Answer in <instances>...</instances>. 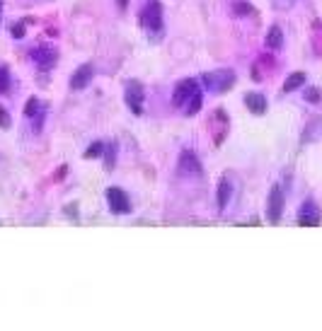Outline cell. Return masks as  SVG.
<instances>
[{
    "mask_svg": "<svg viewBox=\"0 0 322 331\" xmlns=\"http://www.w3.org/2000/svg\"><path fill=\"white\" fill-rule=\"evenodd\" d=\"M107 203H109V210L116 213V215H126L131 213V199L126 196V191L119 186H109L107 188Z\"/></svg>",
    "mask_w": 322,
    "mask_h": 331,
    "instance_id": "3957f363",
    "label": "cell"
},
{
    "mask_svg": "<svg viewBox=\"0 0 322 331\" xmlns=\"http://www.w3.org/2000/svg\"><path fill=\"white\" fill-rule=\"evenodd\" d=\"M10 92V70L5 66H0V94Z\"/></svg>",
    "mask_w": 322,
    "mask_h": 331,
    "instance_id": "ac0fdd59",
    "label": "cell"
},
{
    "mask_svg": "<svg viewBox=\"0 0 322 331\" xmlns=\"http://www.w3.org/2000/svg\"><path fill=\"white\" fill-rule=\"evenodd\" d=\"M114 160H116V145H104V169L111 172L114 169Z\"/></svg>",
    "mask_w": 322,
    "mask_h": 331,
    "instance_id": "e0dca14e",
    "label": "cell"
},
{
    "mask_svg": "<svg viewBox=\"0 0 322 331\" xmlns=\"http://www.w3.org/2000/svg\"><path fill=\"white\" fill-rule=\"evenodd\" d=\"M245 104H247V109L257 114V116H262L264 111H267V97L264 94H259V92H250V94H245Z\"/></svg>",
    "mask_w": 322,
    "mask_h": 331,
    "instance_id": "7c38bea8",
    "label": "cell"
},
{
    "mask_svg": "<svg viewBox=\"0 0 322 331\" xmlns=\"http://www.w3.org/2000/svg\"><path fill=\"white\" fill-rule=\"evenodd\" d=\"M264 44H267V49H271V51H278L281 46H284V32H281V27H271L267 32V36H264Z\"/></svg>",
    "mask_w": 322,
    "mask_h": 331,
    "instance_id": "4fadbf2b",
    "label": "cell"
},
{
    "mask_svg": "<svg viewBox=\"0 0 322 331\" xmlns=\"http://www.w3.org/2000/svg\"><path fill=\"white\" fill-rule=\"evenodd\" d=\"M199 89V82L194 80V77H184L182 82H179L177 87H175V94H172V107H182L184 102L194 94Z\"/></svg>",
    "mask_w": 322,
    "mask_h": 331,
    "instance_id": "ba28073f",
    "label": "cell"
},
{
    "mask_svg": "<svg viewBox=\"0 0 322 331\" xmlns=\"http://www.w3.org/2000/svg\"><path fill=\"white\" fill-rule=\"evenodd\" d=\"M298 225H303V227H317L320 225V210H317L312 199H308L303 203V208L298 213Z\"/></svg>",
    "mask_w": 322,
    "mask_h": 331,
    "instance_id": "9c48e42d",
    "label": "cell"
},
{
    "mask_svg": "<svg viewBox=\"0 0 322 331\" xmlns=\"http://www.w3.org/2000/svg\"><path fill=\"white\" fill-rule=\"evenodd\" d=\"M29 56L42 70H51L56 66V61H58V51L51 49V46H34Z\"/></svg>",
    "mask_w": 322,
    "mask_h": 331,
    "instance_id": "8992f818",
    "label": "cell"
},
{
    "mask_svg": "<svg viewBox=\"0 0 322 331\" xmlns=\"http://www.w3.org/2000/svg\"><path fill=\"white\" fill-rule=\"evenodd\" d=\"M305 100L308 102H320V89H315V87L305 89Z\"/></svg>",
    "mask_w": 322,
    "mask_h": 331,
    "instance_id": "cb8c5ba5",
    "label": "cell"
},
{
    "mask_svg": "<svg viewBox=\"0 0 322 331\" xmlns=\"http://www.w3.org/2000/svg\"><path fill=\"white\" fill-rule=\"evenodd\" d=\"M36 111H39V100H36V97H29L27 104H24V116H36Z\"/></svg>",
    "mask_w": 322,
    "mask_h": 331,
    "instance_id": "d6986e66",
    "label": "cell"
},
{
    "mask_svg": "<svg viewBox=\"0 0 322 331\" xmlns=\"http://www.w3.org/2000/svg\"><path fill=\"white\" fill-rule=\"evenodd\" d=\"M305 73H291L289 77H286V82H284V92H293V89H298L305 85Z\"/></svg>",
    "mask_w": 322,
    "mask_h": 331,
    "instance_id": "5bb4252c",
    "label": "cell"
},
{
    "mask_svg": "<svg viewBox=\"0 0 322 331\" xmlns=\"http://www.w3.org/2000/svg\"><path fill=\"white\" fill-rule=\"evenodd\" d=\"M10 126H12L10 114H8V109H5V107H0V128H3V131H8Z\"/></svg>",
    "mask_w": 322,
    "mask_h": 331,
    "instance_id": "44dd1931",
    "label": "cell"
},
{
    "mask_svg": "<svg viewBox=\"0 0 322 331\" xmlns=\"http://www.w3.org/2000/svg\"><path fill=\"white\" fill-rule=\"evenodd\" d=\"M284 203H286V199H284L281 186H271V191H269V196H267V218H269L271 225H276V222L281 220V215H284Z\"/></svg>",
    "mask_w": 322,
    "mask_h": 331,
    "instance_id": "277c9868",
    "label": "cell"
},
{
    "mask_svg": "<svg viewBox=\"0 0 322 331\" xmlns=\"http://www.w3.org/2000/svg\"><path fill=\"white\" fill-rule=\"evenodd\" d=\"M124 100H126V107L134 111V114H141V111H143V85L136 82V80H129V82H126Z\"/></svg>",
    "mask_w": 322,
    "mask_h": 331,
    "instance_id": "5b68a950",
    "label": "cell"
},
{
    "mask_svg": "<svg viewBox=\"0 0 322 331\" xmlns=\"http://www.w3.org/2000/svg\"><path fill=\"white\" fill-rule=\"evenodd\" d=\"M119 8H122V10H126V8H129V0H119Z\"/></svg>",
    "mask_w": 322,
    "mask_h": 331,
    "instance_id": "484cf974",
    "label": "cell"
},
{
    "mask_svg": "<svg viewBox=\"0 0 322 331\" xmlns=\"http://www.w3.org/2000/svg\"><path fill=\"white\" fill-rule=\"evenodd\" d=\"M233 10H235V15H250L255 8H252L250 3H245V0H237V3L233 5Z\"/></svg>",
    "mask_w": 322,
    "mask_h": 331,
    "instance_id": "ffe728a7",
    "label": "cell"
},
{
    "mask_svg": "<svg viewBox=\"0 0 322 331\" xmlns=\"http://www.w3.org/2000/svg\"><path fill=\"white\" fill-rule=\"evenodd\" d=\"M92 75H95V70H92L90 63L80 66L78 70L73 73V77H70V89H85L90 82H92Z\"/></svg>",
    "mask_w": 322,
    "mask_h": 331,
    "instance_id": "30bf717a",
    "label": "cell"
},
{
    "mask_svg": "<svg viewBox=\"0 0 322 331\" xmlns=\"http://www.w3.org/2000/svg\"><path fill=\"white\" fill-rule=\"evenodd\" d=\"M230 196H233V181L228 174H223L221 181H218V191H216V203H218V210H225V206L230 203Z\"/></svg>",
    "mask_w": 322,
    "mask_h": 331,
    "instance_id": "8fae6325",
    "label": "cell"
},
{
    "mask_svg": "<svg viewBox=\"0 0 322 331\" xmlns=\"http://www.w3.org/2000/svg\"><path fill=\"white\" fill-rule=\"evenodd\" d=\"M63 213H66L70 220H75V218H78V213H80V210H78V203H68L66 208H63Z\"/></svg>",
    "mask_w": 322,
    "mask_h": 331,
    "instance_id": "7402d4cb",
    "label": "cell"
},
{
    "mask_svg": "<svg viewBox=\"0 0 322 331\" xmlns=\"http://www.w3.org/2000/svg\"><path fill=\"white\" fill-rule=\"evenodd\" d=\"M201 80L206 82V87L211 92H218V94H225L228 89L235 85V73L230 68H223V70H213V73H204Z\"/></svg>",
    "mask_w": 322,
    "mask_h": 331,
    "instance_id": "6da1fadb",
    "label": "cell"
},
{
    "mask_svg": "<svg viewBox=\"0 0 322 331\" xmlns=\"http://www.w3.org/2000/svg\"><path fill=\"white\" fill-rule=\"evenodd\" d=\"M177 169H179V174H184V177L201 174V160L196 157V153H191V150H182V153H179Z\"/></svg>",
    "mask_w": 322,
    "mask_h": 331,
    "instance_id": "52a82bcc",
    "label": "cell"
},
{
    "mask_svg": "<svg viewBox=\"0 0 322 331\" xmlns=\"http://www.w3.org/2000/svg\"><path fill=\"white\" fill-rule=\"evenodd\" d=\"M104 155V143L102 140H95V143H90V148L83 153L85 160H95V157H102Z\"/></svg>",
    "mask_w": 322,
    "mask_h": 331,
    "instance_id": "2e32d148",
    "label": "cell"
},
{
    "mask_svg": "<svg viewBox=\"0 0 322 331\" xmlns=\"http://www.w3.org/2000/svg\"><path fill=\"white\" fill-rule=\"evenodd\" d=\"M141 27L148 32H160L163 29V5L157 0H148L145 10L141 12Z\"/></svg>",
    "mask_w": 322,
    "mask_h": 331,
    "instance_id": "7a4b0ae2",
    "label": "cell"
},
{
    "mask_svg": "<svg viewBox=\"0 0 322 331\" xmlns=\"http://www.w3.org/2000/svg\"><path fill=\"white\" fill-rule=\"evenodd\" d=\"M201 104H204V97H201V92L196 89V92H194V94H191V97L187 100V109H184V114H187V116L199 114V111H201Z\"/></svg>",
    "mask_w": 322,
    "mask_h": 331,
    "instance_id": "9a60e30c",
    "label": "cell"
},
{
    "mask_svg": "<svg viewBox=\"0 0 322 331\" xmlns=\"http://www.w3.org/2000/svg\"><path fill=\"white\" fill-rule=\"evenodd\" d=\"M24 34H27V29H24L22 22H20V24H12V36H15V39H22Z\"/></svg>",
    "mask_w": 322,
    "mask_h": 331,
    "instance_id": "603a6c76",
    "label": "cell"
},
{
    "mask_svg": "<svg viewBox=\"0 0 322 331\" xmlns=\"http://www.w3.org/2000/svg\"><path fill=\"white\" fill-rule=\"evenodd\" d=\"M66 174H68V167L63 165V167H61V169H58V172H56V179H63V177H66Z\"/></svg>",
    "mask_w": 322,
    "mask_h": 331,
    "instance_id": "d4e9b609",
    "label": "cell"
}]
</instances>
